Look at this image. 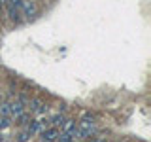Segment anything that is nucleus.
<instances>
[{
  "mask_svg": "<svg viewBox=\"0 0 151 142\" xmlns=\"http://www.w3.org/2000/svg\"><path fill=\"white\" fill-rule=\"evenodd\" d=\"M94 133H96V125H94L93 117H83V120L78 123V135L81 136V138H89Z\"/></svg>",
  "mask_w": 151,
  "mask_h": 142,
  "instance_id": "obj_1",
  "label": "nucleus"
},
{
  "mask_svg": "<svg viewBox=\"0 0 151 142\" xmlns=\"http://www.w3.org/2000/svg\"><path fill=\"white\" fill-rule=\"evenodd\" d=\"M45 129V123L44 121H36V120H28V123L25 125V131L28 133V135H38V133H42Z\"/></svg>",
  "mask_w": 151,
  "mask_h": 142,
  "instance_id": "obj_2",
  "label": "nucleus"
},
{
  "mask_svg": "<svg viewBox=\"0 0 151 142\" xmlns=\"http://www.w3.org/2000/svg\"><path fill=\"white\" fill-rule=\"evenodd\" d=\"M21 15H25L27 19H32L36 15V6L28 0H23L21 2Z\"/></svg>",
  "mask_w": 151,
  "mask_h": 142,
  "instance_id": "obj_3",
  "label": "nucleus"
},
{
  "mask_svg": "<svg viewBox=\"0 0 151 142\" xmlns=\"http://www.w3.org/2000/svg\"><path fill=\"white\" fill-rule=\"evenodd\" d=\"M27 106H30V110L34 114H45L47 112V106L42 101H38V99H30V101H27Z\"/></svg>",
  "mask_w": 151,
  "mask_h": 142,
  "instance_id": "obj_4",
  "label": "nucleus"
},
{
  "mask_svg": "<svg viewBox=\"0 0 151 142\" xmlns=\"http://www.w3.org/2000/svg\"><path fill=\"white\" fill-rule=\"evenodd\" d=\"M51 127H57V129H59V127H60V129H63V125H64V123H66V117L63 116V114H55V116L53 117H51Z\"/></svg>",
  "mask_w": 151,
  "mask_h": 142,
  "instance_id": "obj_5",
  "label": "nucleus"
},
{
  "mask_svg": "<svg viewBox=\"0 0 151 142\" xmlns=\"http://www.w3.org/2000/svg\"><path fill=\"white\" fill-rule=\"evenodd\" d=\"M9 125H12V117H4V116H0V131L8 129Z\"/></svg>",
  "mask_w": 151,
  "mask_h": 142,
  "instance_id": "obj_6",
  "label": "nucleus"
},
{
  "mask_svg": "<svg viewBox=\"0 0 151 142\" xmlns=\"http://www.w3.org/2000/svg\"><path fill=\"white\" fill-rule=\"evenodd\" d=\"M28 140H30V135H28L27 131H23V133L17 135V142H28Z\"/></svg>",
  "mask_w": 151,
  "mask_h": 142,
  "instance_id": "obj_7",
  "label": "nucleus"
},
{
  "mask_svg": "<svg viewBox=\"0 0 151 142\" xmlns=\"http://www.w3.org/2000/svg\"><path fill=\"white\" fill-rule=\"evenodd\" d=\"M94 142H100V140H94Z\"/></svg>",
  "mask_w": 151,
  "mask_h": 142,
  "instance_id": "obj_8",
  "label": "nucleus"
}]
</instances>
